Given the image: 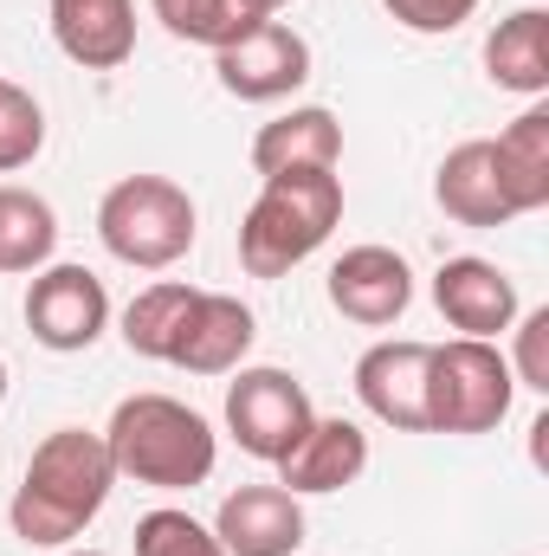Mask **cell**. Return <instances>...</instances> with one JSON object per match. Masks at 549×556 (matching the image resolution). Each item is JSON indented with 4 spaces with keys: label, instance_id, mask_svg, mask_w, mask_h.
Here are the masks:
<instances>
[{
    "label": "cell",
    "instance_id": "6da1fadb",
    "mask_svg": "<svg viewBox=\"0 0 549 556\" xmlns=\"http://www.w3.org/2000/svg\"><path fill=\"white\" fill-rule=\"evenodd\" d=\"M111 492H117V466H111L104 433H91V427H52L33 446V459H26V472L13 485L7 525L33 551H65L111 505Z\"/></svg>",
    "mask_w": 549,
    "mask_h": 556
},
{
    "label": "cell",
    "instance_id": "7a4b0ae2",
    "mask_svg": "<svg viewBox=\"0 0 549 556\" xmlns=\"http://www.w3.org/2000/svg\"><path fill=\"white\" fill-rule=\"evenodd\" d=\"M104 446H111L117 479H137L155 492H194L214 479V459H220L207 415H194L175 395H124L111 408Z\"/></svg>",
    "mask_w": 549,
    "mask_h": 556
},
{
    "label": "cell",
    "instance_id": "3957f363",
    "mask_svg": "<svg viewBox=\"0 0 549 556\" xmlns=\"http://www.w3.org/2000/svg\"><path fill=\"white\" fill-rule=\"evenodd\" d=\"M343 220V175L336 168H291L266 175L259 201L240 220V266L253 278L297 273Z\"/></svg>",
    "mask_w": 549,
    "mask_h": 556
},
{
    "label": "cell",
    "instance_id": "277c9868",
    "mask_svg": "<svg viewBox=\"0 0 549 556\" xmlns=\"http://www.w3.org/2000/svg\"><path fill=\"white\" fill-rule=\"evenodd\" d=\"M201 233V214H194V194L168 175H124L104 188L98 201V240L117 266H137V273H168L175 260H188Z\"/></svg>",
    "mask_w": 549,
    "mask_h": 556
},
{
    "label": "cell",
    "instance_id": "5b68a950",
    "mask_svg": "<svg viewBox=\"0 0 549 556\" xmlns=\"http://www.w3.org/2000/svg\"><path fill=\"white\" fill-rule=\"evenodd\" d=\"M518 402V376L498 343L452 337L426 356V433H498Z\"/></svg>",
    "mask_w": 549,
    "mask_h": 556
},
{
    "label": "cell",
    "instance_id": "8992f818",
    "mask_svg": "<svg viewBox=\"0 0 549 556\" xmlns=\"http://www.w3.org/2000/svg\"><path fill=\"white\" fill-rule=\"evenodd\" d=\"M310 420H317V408L291 369L259 363V369H240V382H227V433L240 440V453H253L266 466H278L304 440Z\"/></svg>",
    "mask_w": 549,
    "mask_h": 556
},
{
    "label": "cell",
    "instance_id": "52a82bcc",
    "mask_svg": "<svg viewBox=\"0 0 549 556\" xmlns=\"http://www.w3.org/2000/svg\"><path fill=\"white\" fill-rule=\"evenodd\" d=\"M26 330L52 356H78L111 330V291L91 266H39L26 285Z\"/></svg>",
    "mask_w": 549,
    "mask_h": 556
},
{
    "label": "cell",
    "instance_id": "ba28073f",
    "mask_svg": "<svg viewBox=\"0 0 549 556\" xmlns=\"http://www.w3.org/2000/svg\"><path fill=\"white\" fill-rule=\"evenodd\" d=\"M214 78L240 104H278L310 78V39L284 20H259L246 39L214 52Z\"/></svg>",
    "mask_w": 549,
    "mask_h": 556
},
{
    "label": "cell",
    "instance_id": "9c48e42d",
    "mask_svg": "<svg viewBox=\"0 0 549 556\" xmlns=\"http://www.w3.org/2000/svg\"><path fill=\"white\" fill-rule=\"evenodd\" d=\"M426 356L420 337H382L356 356V402L395 433H426Z\"/></svg>",
    "mask_w": 549,
    "mask_h": 556
},
{
    "label": "cell",
    "instance_id": "30bf717a",
    "mask_svg": "<svg viewBox=\"0 0 549 556\" xmlns=\"http://www.w3.org/2000/svg\"><path fill=\"white\" fill-rule=\"evenodd\" d=\"M433 304L459 337H485V343H498L524 311L518 278L505 266H491V260H478V253H459L433 273Z\"/></svg>",
    "mask_w": 549,
    "mask_h": 556
},
{
    "label": "cell",
    "instance_id": "8fae6325",
    "mask_svg": "<svg viewBox=\"0 0 549 556\" xmlns=\"http://www.w3.org/2000/svg\"><path fill=\"white\" fill-rule=\"evenodd\" d=\"M330 304L362 324V330H388L401 324L413 304V266L395 253V247H349L336 266H330Z\"/></svg>",
    "mask_w": 549,
    "mask_h": 556
},
{
    "label": "cell",
    "instance_id": "7c38bea8",
    "mask_svg": "<svg viewBox=\"0 0 549 556\" xmlns=\"http://www.w3.org/2000/svg\"><path fill=\"white\" fill-rule=\"evenodd\" d=\"M362 472H369V433H362V420H349V415H317L304 427V440L278 459V485L297 492V498L343 492Z\"/></svg>",
    "mask_w": 549,
    "mask_h": 556
},
{
    "label": "cell",
    "instance_id": "4fadbf2b",
    "mask_svg": "<svg viewBox=\"0 0 549 556\" xmlns=\"http://www.w3.org/2000/svg\"><path fill=\"white\" fill-rule=\"evenodd\" d=\"M214 538L227 556H291L304 544V498L284 485H240L220 498Z\"/></svg>",
    "mask_w": 549,
    "mask_h": 556
},
{
    "label": "cell",
    "instance_id": "5bb4252c",
    "mask_svg": "<svg viewBox=\"0 0 549 556\" xmlns=\"http://www.w3.org/2000/svg\"><path fill=\"white\" fill-rule=\"evenodd\" d=\"M253 337H259L253 304H240L233 291H201L194 311H188V330H181V343H175L168 363L188 369V376H233V369H246Z\"/></svg>",
    "mask_w": 549,
    "mask_h": 556
},
{
    "label": "cell",
    "instance_id": "9a60e30c",
    "mask_svg": "<svg viewBox=\"0 0 549 556\" xmlns=\"http://www.w3.org/2000/svg\"><path fill=\"white\" fill-rule=\"evenodd\" d=\"M52 39L85 72H117L137 52V0H46Z\"/></svg>",
    "mask_w": 549,
    "mask_h": 556
},
{
    "label": "cell",
    "instance_id": "2e32d148",
    "mask_svg": "<svg viewBox=\"0 0 549 556\" xmlns=\"http://www.w3.org/2000/svg\"><path fill=\"white\" fill-rule=\"evenodd\" d=\"M433 201L446 207V220L478 227V233L518 220V207H511V194H505V181H498V168H491V137L446 149V162L433 168Z\"/></svg>",
    "mask_w": 549,
    "mask_h": 556
},
{
    "label": "cell",
    "instance_id": "e0dca14e",
    "mask_svg": "<svg viewBox=\"0 0 549 556\" xmlns=\"http://www.w3.org/2000/svg\"><path fill=\"white\" fill-rule=\"evenodd\" d=\"M336 162H343V124L323 104H297V111H284L272 124H259V137H253L259 181L266 175H291V168H336Z\"/></svg>",
    "mask_w": 549,
    "mask_h": 556
},
{
    "label": "cell",
    "instance_id": "ac0fdd59",
    "mask_svg": "<svg viewBox=\"0 0 549 556\" xmlns=\"http://www.w3.org/2000/svg\"><path fill=\"white\" fill-rule=\"evenodd\" d=\"M485 78L498 91L518 98H544L549 91V13L544 7H518L485 33Z\"/></svg>",
    "mask_w": 549,
    "mask_h": 556
},
{
    "label": "cell",
    "instance_id": "d6986e66",
    "mask_svg": "<svg viewBox=\"0 0 549 556\" xmlns=\"http://www.w3.org/2000/svg\"><path fill=\"white\" fill-rule=\"evenodd\" d=\"M491 168H498V181H505L518 220L549 207V111L544 104H531L518 124H505V130L491 137Z\"/></svg>",
    "mask_w": 549,
    "mask_h": 556
},
{
    "label": "cell",
    "instance_id": "ffe728a7",
    "mask_svg": "<svg viewBox=\"0 0 549 556\" xmlns=\"http://www.w3.org/2000/svg\"><path fill=\"white\" fill-rule=\"evenodd\" d=\"M194 298H201V285H181V278H155V285H142L137 298H130V311H124V343H130V356L168 363L175 343H181V330H188Z\"/></svg>",
    "mask_w": 549,
    "mask_h": 556
},
{
    "label": "cell",
    "instance_id": "44dd1931",
    "mask_svg": "<svg viewBox=\"0 0 549 556\" xmlns=\"http://www.w3.org/2000/svg\"><path fill=\"white\" fill-rule=\"evenodd\" d=\"M59 253V214L46 194L7 181L0 188V273H39Z\"/></svg>",
    "mask_w": 549,
    "mask_h": 556
},
{
    "label": "cell",
    "instance_id": "7402d4cb",
    "mask_svg": "<svg viewBox=\"0 0 549 556\" xmlns=\"http://www.w3.org/2000/svg\"><path fill=\"white\" fill-rule=\"evenodd\" d=\"M149 13L175 33V39H188V46H207V52H220V46H233V39H246L266 13L253 7V0H149Z\"/></svg>",
    "mask_w": 549,
    "mask_h": 556
},
{
    "label": "cell",
    "instance_id": "603a6c76",
    "mask_svg": "<svg viewBox=\"0 0 549 556\" xmlns=\"http://www.w3.org/2000/svg\"><path fill=\"white\" fill-rule=\"evenodd\" d=\"M39 149H46V111H39V98L26 85L0 78V175L26 168Z\"/></svg>",
    "mask_w": 549,
    "mask_h": 556
},
{
    "label": "cell",
    "instance_id": "cb8c5ba5",
    "mask_svg": "<svg viewBox=\"0 0 549 556\" xmlns=\"http://www.w3.org/2000/svg\"><path fill=\"white\" fill-rule=\"evenodd\" d=\"M137 556H227V551H220V538L201 518L162 505V511H142L137 518Z\"/></svg>",
    "mask_w": 549,
    "mask_h": 556
},
{
    "label": "cell",
    "instance_id": "d4e9b609",
    "mask_svg": "<svg viewBox=\"0 0 549 556\" xmlns=\"http://www.w3.org/2000/svg\"><path fill=\"white\" fill-rule=\"evenodd\" d=\"M518 356H505L511 363V376H518V389H531V395H549V304L537 311H518Z\"/></svg>",
    "mask_w": 549,
    "mask_h": 556
},
{
    "label": "cell",
    "instance_id": "484cf974",
    "mask_svg": "<svg viewBox=\"0 0 549 556\" xmlns=\"http://www.w3.org/2000/svg\"><path fill=\"white\" fill-rule=\"evenodd\" d=\"M382 7H388V20L408 26V33H459L485 0H382Z\"/></svg>",
    "mask_w": 549,
    "mask_h": 556
},
{
    "label": "cell",
    "instance_id": "4316f807",
    "mask_svg": "<svg viewBox=\"0 0 549 556\" xmlns=\"http://www.w3.org/2000/svg\"><path fill=\"white\" fill-rule=\"evenodd\" d=\"M253 7H259V13L272 20V13H284V7H291V0H253Z\"/></svg>",
    "mask_w": 549,
    "mask_h": 556
},
{
    "label": "cell",
    "instance_id": "83f0119b",
    "mask_svg": "<svg viewBox=\"0 0 549 556\" xmlns=\"http://www.w3.org/2000/svg\"><path fill=\"white\" fill-rule=\"evenodd\" d=\"M0 408H7V363H0Z\"/></svg>",
    "mask_w": 549,
    "mask_h": 556
},
{
    "label": "cell",
    "instance_id": "f1b7e54d",
    "mask_svg": "<svg viewBox=\"0 0 549 556\" xmlns=\"http://www.w3.org/2000/svg\"><path fill=\"white\" fill-rule=\"evenodd\" d=\"M65 556H104V551H65Z\"/></svg>",
    "mask_w": 549,
    "mask_h": 556
}]
</instances>
